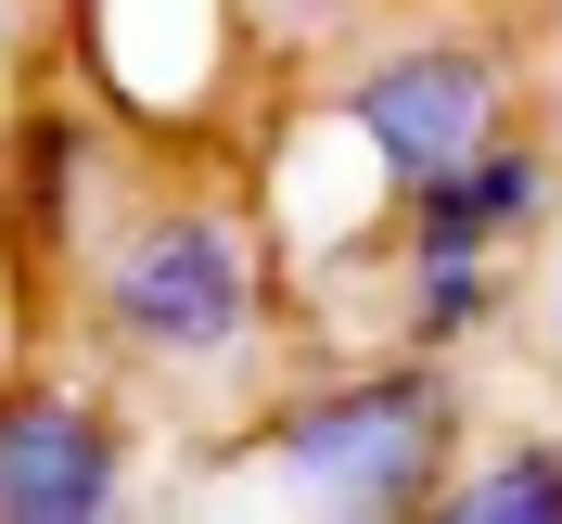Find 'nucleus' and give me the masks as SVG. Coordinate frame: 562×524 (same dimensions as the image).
Masks as SVG:
<instances>
[{
	"label": "nucleus",
	"instance_id": "nucleus-1",
	"mask_svg": "<svg viewBox=\"0 0 562 524\" xmlns=\"http://www.w3.org/2000/svg\"><path fill=\"white\" fill-rule=\"evenodd\" d=\"M77 320L115 371L217 384L281 320V244L231 192H115L77 244Z\"/></svg>",
	"mask_w": 562,
	"mask_h": 524
},
{
	"label": "nucleus",
	"instance_id": "nucleus-2",
	"mask_svg": "<svg viewBox=\"0 0 562 524\" xmlns=\"http://www.w3.org/2000/svg\"><path fill=\"white\" fill-rule=\"evenodd\" d=\"M460 473V384L448 358H346L294 384L244 448V487L269 512H319V524H422Z\"/></svg>",
	"mask_w": 562,
	"mask_h": 524
},
{
	"label": "nucleus",
	"instance_id": "nucleus-3",
	"mask_svg": "<svg viewBox=\"0 0 562 524\" xmlns=\"http://www.w3.org/2000/svg\"><path fill=\"white\" fill-rule=\"evenodd\" d=\"M525 90H512V52L473 26H396V38H358L346 65L319 77V129L346 141L358 167H371V192H384V218L409 205L422 179L473 167L498 129H525Z\"/></svg>",
	"mask_w": 562,
	"mask_h": 524
},
{
	"label": "nucleus",
	"instance_id": "nucleus-4",
	"mask_svg": "<svg viewBox=\"0 0 562 524\" xmlns=\"http://www.w3.org/2000/svg\"><path fill=\"white\" fill-rule=\"evenodd\" d=\"M140 499L128 422L65 371H13L0 384V524H115Z\"/></svg>",
	"mask_w": 562,
	"mask_h": 524
},
{
	"label": "nucleus",
	"instance_id": "nucleus-5",
	"mask_svg": "<svg viewBox=\"0 0 562 524\" xmlns=\"http://www.w3.org/2000/svg\"><path fill=\"white\" fill-rule=\"evenodd\" d=\"M562 218V141H537V129H498L473 167H448V179H422L409 205L384 218V244H473V256H525L537 231Z\"/></svg>",
	"mask_w": 562,
	"mask_h": 524
},
{
	"label": "nucleus",
	"instance_id": "nucleus-6",
	"mask_svg": "<svg viewBox=\"0 0 562 524\" xmlns=\"http://www.w3.org/2000/svg\"><path fill=\"white\" fill-rule=\"evenodd\" d=\"M0 205H13V231L26 244H90V218H103V129L77 103H38L26 129H13V167H0Z\"/></svg>",
	"mask_w": 562,
	"mask_h": 524
},
{
	"label": "nucleus",
	"instance_id": "nucleus-7",
	"mask_svg": "<svg viewBox=\"0 0 562 524\" xmlns=\"http://www.w3.org/2000/svg\"><path fill=\"white\" fill-rule=\"evenodd\" d=\"M512 320V256H473V244H396V333L422 358L473 346Z\"/></svg>",
	"mask_w": 562,
	"mask_h": 524
},
{
	"label": "nucleus",
	"instance_id": "nucleus-8",
	"mask_svg": "<svg viewBox=\"0 0 562 524\" xmlns=\"http://www.w3.org/2000/svg\"><path fill=\"white\" fill-rule=\"evenodd\" d=\"M448 524H562V435H498L448 473Z\"/></svg>",
	"mask_w": 562,
	"mask_h": 524
},
{
	"label": "nucleus",
	"instance_id": "nucleus-9",
	"mask_svg": "<svg viewBox=\"0 0 562 524\" xmlns=\"http://www.w3.org/2000/svg\"><path fill=\"white\" fill-rule=\"evenodd\" d=\"M256 13H269V26H358L371 0H256Z\"/></svg>",
	"mask_w": 562,
	"mask_h": 524
},
{
	"label": "nucleus",
	"instance_id": "nucleus-10",
	"mask_svg": "<svg viewBox=\"0 0 562 524\" xmlns=\"http://www.w3.org/2000/svg\"><path fill=\"white\" fill-rule=\"evenodd\" d=\"M537 333H550V358H562V218H550V269H537Z\"/></svg>",
	"mask_w": 562,
	"mask_h": 524
}]
</instances>
